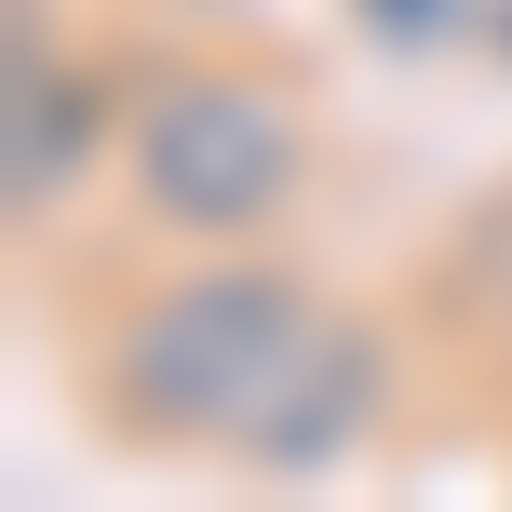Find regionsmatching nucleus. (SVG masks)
<instances>
[{
  "label": "nucleus",
  "mask_w": 512,
  "mask_h": 512,
  "mask_svg": "<svg viewBox=\"0 0 512 512\" xmlns=\"http://www.w3.org/2000/svg\"><path fill=\"white\" fill-rule=\"evenodd\" d=\"M486 270H499V324H512V189H499V203L459 230V256H445V283H459V297H472Z\"/></svg>",
  "instance_id": "423d86ee"
},
{
  "label": "nucleus",
  "mask_w": 512,
  "mask_h": 512,
  "mask_svg": "<svg viewBox=\"0 0 512 512\" xmlns=\"http://www.w3.org/2000/svg\"><path fill=\"white\" fill-rule=\"evenodd\" d=\"M122 108H135V68H108L41 0H14V54H0V216H14V243L54 230L95 176H122Z\"/></svg>",
  "instance_id": "7ed1b4c3"
},
{
  "label": "nucleus",
  "mask_w": 512,
  "mask_h": 512,
  "mask_svg": "<svg viewBox=\"0 0 512 512\" xmlns=\"http://www.w3.org/2000/svg\"><path fill=\"white\" fill-rule=\"evenodd\" d=\"M337 14H351L378 54H445V41L486 27V0H337Z\"/></svg>",
  "instance_id": "39448f33"
},
{
  "label": "nucleus",
  "mask_w": 512,
  "mask_h": 512,
  "mask_svg": "<svg viewBox=\"0 0 512 512\" xmlns=\"http://www.w3.org/2000/svg\"><path fill=\"white\" fill-rule=\"evenodd\" d=\"M324 283L283 243H189V270L122 283L81 337V405L135 459H230V432L270 405L283 351L310 337Z\"/></svg>",
  "instance_id": "f257e3e1"
},
{
  "label": "nucleus",
  "mask_w": 512,
  "mask_h": 512,
  "mask_svg": "<svg viewBox=\"0 0 512 512\" xmlns=\"http://www.w3.org/2000/svg\"><path fill=\"white\" fill-rule=\"evenodd\" d=\"M472 41H486L499 68H512V0H486V27H472Z\"/></svg>",
  "instance_id": "0eeeda50"
},
{
  "label": "nucleus",
  "mask_w": 512,
  "mask_h": 512,
  "mask_svg": "<svg viewBox=\"0 0 512 512\" xmlns=\"http://www.w3.org/2000/svg\"><path fill=\"white\" fill-rule=\"evenodd\" d=\"M391 391H405V337H391L378 310L324 297L310 337L283 351L270 405L230 432V472H243V486H324V472H351L364 445L391 432Z\"/></svg>",
  "instance_id": "20e7f679"
},
{
  "label": "nucleus",
  "mask_w": 512,
  "mask_h": 512,
  "mask_svg": "<svg viewBox=\"0 0 512 512\" xmlns=\"http://www.w3.org/2000/svg\"><path fill=\"white\" fill-rule=\"evenodd\" d=\"M324 176L310 95L243 54H149L122 108V203L162 243H270Z\"/></svg>",
  "instance_id": "f03ea898"
}]
</instances>
